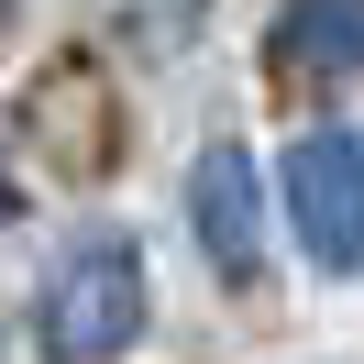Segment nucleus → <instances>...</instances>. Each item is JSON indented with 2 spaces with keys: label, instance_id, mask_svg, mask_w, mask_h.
I'll list each match as a JSON object with an SVG mask.
<instances>
[{
  "label": "nucleus",
  "instance_id": "3",
  "mask_svg": "<svg viewBox=\"0 0 364 364\" xmlns=\"http://www.w3.org/2000/svg\"><path fill=\"white\" fill-rule=\"evenodd\" d=\"M188 221H199L210 265H232V276L265 265V199H254V155H243V144H210V155H199V177H188Z\"/></svg>",
  "mask_w": 364,
  "mask_h": 364
},
{
  "label": "nucleus",
  "instance_id": "5",
  "mask_svg": "<svg viewBox=\"0 0 364 364\" xmlns=\"http://www.w3.org/2000/svg\"><path fill=\"white\" fill-rule=\"evenodd\" d=\"M0 221H11V188H0Z\"/></svg>",
  "mask_w": 364,
  "mask_h": 364
},
{
  "label": "nucleus",
  "instance_id": "4",
  "mask_svg": "<svg viewBox=\"0 0 364 364\" xmlns=\"http://www.w3.org/2000/svg\"><path fill=\"white\" fill-rule=\"evenodd\" d=\"M276 55H287V67H309V77L364 67V0H298L287 23H276Z\"/></svg>",
  "mask_w": 364,
  "mask_h": 364
},
{
  "label": "nucleus",
  "instance_id": "2",
  "mask_svg": "<svg viewBox=\"0 0 364 364\" xmlns=\"http://www.w3.org/2000/svg\"><path fill=\"white\" fill-rule=\"evenodd\" d=\"M276 188H287V221H298V254L320 276H353L364 265V133H298L276 155Z\"/></svg>",
  "mask_w": 364,
  "mask_h": 364
},
{
  "label": "nucleus",
  "instance_id": "1",
  "mask_svg": "<svg viewBox=\"0 0 364 364\" xmlns=\"http://www.w3.org/2000/svg\"><path fill=\"white\" fill-rule=\"evenodd\" d=\"M133 331H144V254H133V232L67 243V265L45 276V353L55 364H111Z\"/></svg>",
  "mask_w": 364,
  "mask_h": 364
}]
</instances>
